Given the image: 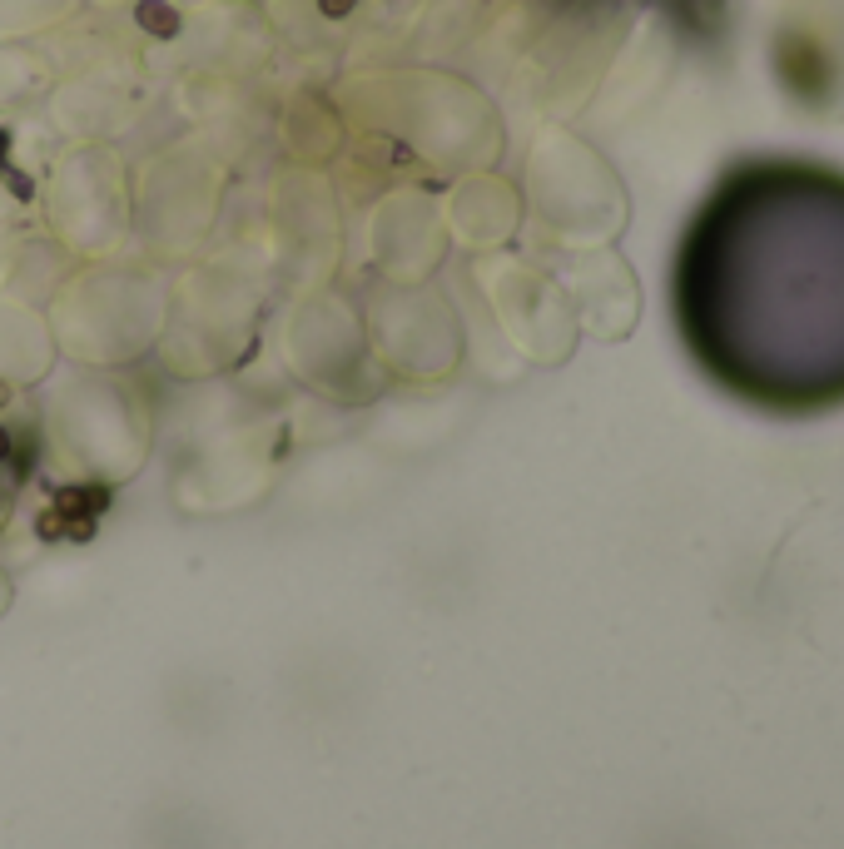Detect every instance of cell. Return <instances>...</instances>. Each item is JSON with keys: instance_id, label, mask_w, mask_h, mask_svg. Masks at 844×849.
I'll return each mask as SVG.
<instances>
[{"instance_id": "6da1fadb", "label": "cell", "mask_w": 844, "mask_h": 849, "mask_svg": "<svg viewBox=\"0 0 844 849\" xmlns=\"http://www.w3.org/2000/svg\"><path fill=\"white\" fill-rule=\"evenodd\" d=\"M135 25H140L144 35H154V40H174L179 25H184V15H179V5H169V0H140V5H135Z\"/></svg>"}, {"instance_id": "7a4b0ae2", "label": "cell", "mask_w": 844, "mask_h": 849, "mask_svg": "<svg viewBox=\"0 0 844 849\" xmlns=\"http://www.w3.org/2000/svg\"><path fill=\"white\" fill-rule=\"evenodd\" d=\"M0 179L10 184V194H15V199H30V194H35V184H30L20 169H10V164H0Z\"/></svg>"}, {"instance_id": "277c9868", "label": "cell", "mask_w": 844, "mask_h": 849, "mask_svg": "<svg viewBox=\"0 0 844 849\" xmlns=\"http://www.w3.org/2000/svg\"><path fill=\"white\" fill-rule=\"evenodd\" d=\"M10 403H15V388H10V383L0 378V408H10Z\"/></svg>"}, {"instance_id": "3957f363", "label": "cell", "mask_w": 844, "mask_h": 849, "mask_svg": "<svg viewBox=\"0 0 844 849\" xmlns=\"http://www.w3.org/2000/svg\"><path fill=\"white\" fill-rule=\"evenodd\" d=\"M353 5H358V0H318V10H323L328 20H343V15H353Z\"/></svg>"}, {"instance_id": "8992f818", "label": "cell", "mask_w": 844, "mask_h": 849, "mask_svg": "<svg viewBox=\"0 0 844 849\" xmlns=\"http://www.w3.org/2000/svg\"><path fill=\"white\" fill-rule=\"evenodd\" d=\"M5 154H10V130H0V164H5Z\"/></svg>"}, {"instance_id": "5b68a950", "label": "cell", "mask_w": 844, "mask_h": 849, "mask_svg": "<svg viewBox=\"0 0 844 849\" xmlns=\"http://www.w3.org/2000/svg\"><path fill=\"white\" fill-rule=\"evenodd\" d=\"M10 452H15V447H10V432H5V423H0V462H5Z\"/></svg>"}]
</instances>
